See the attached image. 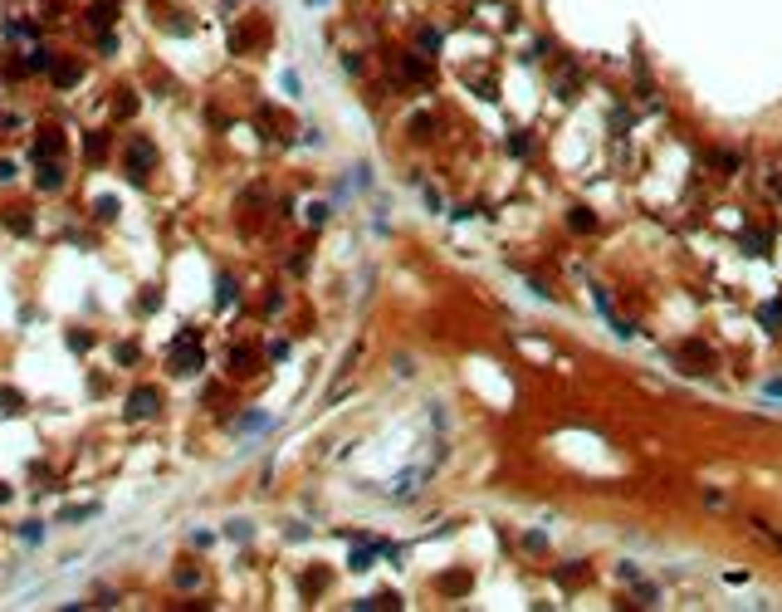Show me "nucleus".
Returning <instances> with one entry per match:
<instances>
[{"instance_id": "f257e3e1", "label": "nucleus", "mask_w": 782, "mask_h": 612, "mask_svg": "<svg viewBox=\"0 0 782 612\" xmlns=\"http://www.w3.org/2000/svg\"><path fill=\"white\" fill-rule=\"evenodd\" d=\"M201 367V353H191V338L176 343V372H196Z\"/></svg>"}, {"instance_id": "f03ea898", "label": "nucleus", "mask_w": 782, "mask_h": 612, "mask_svg": "<svg viewBox=\"0 0 782 612\" xmlns=\"http://www.w3.org/2000/svg\"><path fill=\"white\" fill-rule=\"evenodd\" d=\"M152 401H157V392H152V387H142V392L132 397V417H147V412H152Z\"/></svg>"}]
</instances>
